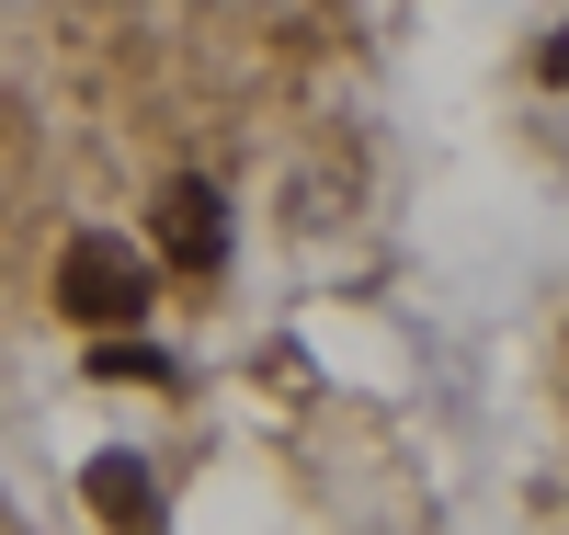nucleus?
<instances>
[{"mask_svg": "<svg viewBox=\"0 0 569 535\" xmlns=\"http://www.w3.org/2000/svg\"><path fill=\"white\" fill-rule=\"evenodd\" d=\"M58 308H69V319H91V330H126L137 308H149V262H137L126 239L80 228L69 251H58Z\"/></svg>", "mask_w": 569, "mask_h": 535, "instance_id": "obj_1", "label": "nucleus"}, {"mask_svg": "<svg viewBox=\"0 0 569 535\" xmlns=\"http://www.w3.org/2000/svg\"><path fill=\"white\" fill-rule=\"evenodd\" d=\"M160 262H182V274L228 262V194L217 182H171L160 194Z\"/></svg>", "mask_w": 569, "mask_h": 535, "instance_id": "obj_2", "label": "nucleus"}, {"mask_svg": "<svg viewBox=\"0 0 569 535\" xmlns=\"http://www.w3.org/2000/svg\"><path fill=\"white\" fill-rule=\"evenodd\" d=\"M91 513H103V524H149L160 513V478L137 456H91Z\"/></svg>", "mask_w": 569, "mask_h": 535, "instance_id": "obj_3", "label": "nucleus"}, {"mask_svg": "<svg viewBox=\"0 0 569 535\" xmlns=\"http://www.w3.org/2000/svg\"><path fill=\"white\" fill-rule=\"evenodd\" d=\"M91 376H114V387H171V354H149V343H103V354H91Z\"/></svg>", "mask_w": 569, "mask_h": 535, "instance_id": "obj_4", "label": "nucleus"}]
</instances>
